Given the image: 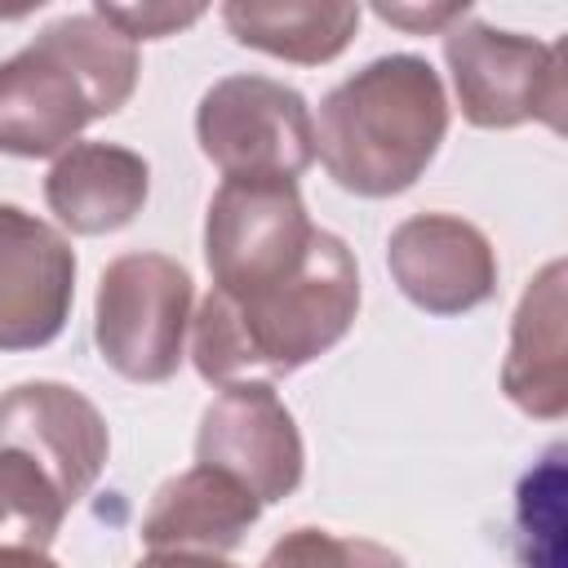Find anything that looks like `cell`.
I'll return each mask as SVG.
<instances>
[{
    "instance_id": "4fadbf2b",
    "label": "cell",
    "mask_w": 568,
    "mask_h": 568,
    "mask_svg": "<svg viewBox=\"0 0 568 568\" xmlns=\"http://www.w3.org/2000/svg\"><path fill=\"white\" fill-rule=\"evenodd\" d=\"M151 195V164L120 142H71L44 173V204L71 235L124 231Z\"/></svg>"
},
{
    "instance_id": "9c48e42d",
    "label": "cell",
    "mask_w": 568,
    "mask_h": 568,
    "mask_svg": "<svg viewBox=\"0 0 568 568\" xmlns=\"http://www.w3.org/2000/svg\"><path fill=\"white\" fill-rule=\"evenodd\" d=\"M75 302V248L44 217L0 204V351L49 346Z\"/></svg>"
},
{
    "instance_id": "6da1fadb",
    "label": "cell",
    "mask_w": 568,
    "mask_h": 568,
    "mask_svg": "<svg viewBox=\"0 0 568 568\" xmlns=\"http://www.w3.org/2000/svg\"><path fill=\"white\" fill-rule=\"evenodd\" d=\"M359 311V266L342 235L315 231L311 257L284 284L248 297L209 288L191 315V359L213 386L248 382L253 373L284 377L333 351Z\"/></svg>"
},
{
    "instance_id": "ac0fdd59",
    "label": "cell",
    "mask_w": 568,
    "mask_h": 568,
    "mask_svg": "<svg viewBox=\"0 0 568 568\" xmlns=\"http://www.w3.org/2000/svg\"><path fill=\"white\" fill-rule=\"evenodd\" d=\"M115 31H124L133 44L138 40H164L178 36L182 27L204 18V4H93Z\"/></svg>"
},
{
    "instance_id": "30bf717a",
    "label": "cell",
    "mask_w": 568,
    "mask_h": 568,
    "mask_svg": "<svg viewBox=\"0 0 568 568\" xmlns=\"http://www.w3.org/2000/svg\"><path fill=\"white\" fill-rule=\"evenodd\" d=\"M386 266L399 293L426 315H466L497 293V253L457 213L404 217L386 240Z\"/></svg>"
},
{
    "instance_id": "277c9868",
    "label": "cell",
    "mask_w": 568,
    "mask_h": 568,
    "mask_svg": "<svg viewBox=\"0 0 568 568\" xmlns=\"http://www.w3.org/2000/svg\"><path fill=\"white\" fill-rule=\"evenodd\" d=\"M195 284L169 253H120L93 297V342L102 359L142 386L169 382L186 359Z\"/></svg>"
},
{
    "instance_id": "9a60e30c",
    "label": "cell",
    "mask_w": 568,
    "mask_h": 568,
    "mask_svg": "<svg viewBox=\"0 0 568 568\" xmlns=\"http://www.w3.org/2000/svg\"><path fill=\"white\" fill-rule=\"evenodd\" d=\"M222 22L235 36V44L297 62L320 67L333 62L359 31V4H320V0H231L222 4Z\"/></svg>"
},
{
    "instance_id": "d6986e66",
    "label": "cell",
    "mask_w": 568,
    "mask_h": 568,
    "mask_svg": "<svg viewBox=\"0 0 568 568\" xmlns=\"http://www.w3.org/2000/svg\"><path fill=\"white\" fill-rule=\"evenodd\" d=\"M470 13V4L462 0V4H430V9H413V4H377V18H386V22H395V27H404V31H413V36H426V31H448L457 18H466Z\"/></svg>"
},
{
    "instance_id": "7c38bea8",
    "label": "cell",
    "mask_w": 568,
    "mask_h": 568,
    "mask_svg": "<svg viewBox=\"0 0 568 568\" xmlns=\"http://www.w3.org/2000/svg\"><path fill=\"white\" fill-rule=\"evenodd\" d=\"M564 280L568 266L564 257L546 262L510 320V346L501 364V390L506 399L541 422H559L568 413V302H564Z\"/></svg>"
},
{
    "instance_id": "52a82bcc",
    "label": "cell",
    "mask_w": 568,
    "mask_h": 568,
    "mask_svg": "<svg viewBox=\"0 0 568 568\" xmlns=\"http://www.w3.org/2000/svg\"><path fill=\"white\" fill-rule=\"evenodd\" d=\"M204 160L226 178L297 182L315 164V115L306 98L271 75H222L195 106Z\"/></svg>"
},
{
    "instance_id": "7a4b0ae2",
    "label": "cell",
    "mask_w": 568,
    "mask_h": 568,
    "mask_svg": "<svg viewBox=\"0 0 568 568\" xmlns=\"http://www.w3.org/2000/svg\"><path fill=\"white\" fill-rule=\"evenodd\" d=\"M448 133L439 71L417 53H386L324 93L315 155L324 173L364 200L408 191Z\"/></svg>"
},
{
    "instance_id": "ffe728a7",
    "label": "cell",
    "mask_w": 568,
    "mask_h": 568,
    "mask_svg": "<svg viewBox=\"0 0 568 568\" xmlns=\"http://www.w3.org/2000/svg\"><path fill=\"white\" fill-rule=\"evenodd\" d=\"M133 568H235L222 555H195V550H151Z\"/></svg>"
},
{
    "instance_id": "44dd1931",
    "label": "cell",
    "mask_w": 568,
    "mask_h": 568,
    "mask_svg": "<svg viewBox=\"0 0 568 568\" xmlns=\"http://www.w3.org/2000/svg\"><path fill=\"white\" fill-rule=\"evenodd\" d=\"M0 568H62L49 559V550H27V546H0Z\"/></svg>"
},
{
    "instance_id": "5bb4252c",
    "label": "cell",
    "mask_w": 568,
    "mask_h": 568,
    "mask_svg": "<svg viewBox=\"0 0 568 568\" xmlns=\"http://www.w3.org/2000/svg\"><path fill=\"white\" fill-rule=\"evenodd\" d=\"M262 501L213 466H191L164 479L142 515V541L151 550H195V555H226L244 541L257 524Z\"/></svg>"
},
{
    "instance_id": "8992f818",
    "label": "cell",
    "mask_w": 568,
    "mask_h": 568,
    "mask_svg": "<svg viewBox=\"0 0 568 568\" xmlns=\"http://www.w3.org/2000/svg\"><path fill=\"white\" fill-rule=\"evenodd\" d=\"M315 222L297 182L284 178H226L204 213V262L213 288L248 297L302 271L315 244Z\"/></svg>"
},
{
    "instance_id": "2e32d148",
    "label": "cell",
    "mask_w": 568,
    "mask_h": 568,
    "mask_svg": "<svg viewBox=\"0 0 568 568\" xmlns=\"http://www.w3.org/2000/svg\"><path fill=\"white\" fill-rule=\"evenodd\" d=\"M71 501L53 484V475L22 448L0 444V546L49 550L62 532Z\"/></svg>"
},
{
    "instance_id": "3957f363",
    "label": "cell",
    "mask_w": 568,
    "mask_h": 568,
    "mask_svg": "<svg viewBox=\"0 0 568 568\" xmlns=\"http://www.w3.org/2000/svg\"><path fill=\"white\" fill-rule=\"evenodd\" d=\"M138 44L102 13H67L0 62V151L62 155L93 120L115 115L138 89Z\"/></svg>"
},
{
    "instance_id": "e0dca14e",
    "label": "cell",
    "mask_w": 568,
    "mask_h": 568,
    "mask_svg": "<svg viewBox=\"0 0 568 568\" xmlns=\"http://www.w3.org/2000/svg\"><path fill=\"white\" fill-rule=\"evenodd\" d=\"M257 568H408V559L368 537H337L328 528L284 532Z\"/></svg>"
},
{
    "instance_id": "5b68a950",
    "label": "cell",
    "mask_w": 568,
    "mask_h": 568,
    "mask_svg": "<svg viewBox=\"0 0 568 568\" xmlns=\"http://www.w3.org/2000/svg\"><path fill=\"white\" fill-rule=\"evenodd\" d=\"M444 62L457 89V106L475 129H515L541 120L564 133V62L559 44L501 31L475 9L444 31Z\"/></svg>"
},
{
    "instance_id": "8fae6325",
    "label": "cell",
    "mask_w": 568,
    "mask_h": 568,
    "mask_svg": "<svg viewBox=\"0 0 568 568\" xmlns=\"http://www.w3.org/2000/svg\"><path fill=\"white\" fill-rule=\"evenodd\" d=\"M0 444L31 453L75 506L111 453L106 417L67 382H22L0 395Z\"/></svg>"
},
{
    "instance_id": "ba28073f",
    "label": "cell",
    "mask_w": 568,
    "mask_h": 568,
    "mask_svg": "<svg viewBox=\"0 0 568 568\" xmlns=\"http://www.w3.org/2000/svg\"><path fill=\"white\" fill-rule=\"evenodd\" d=\"M195 462L240 479L262 506L297 493L306 470L302 430L271 382H226L200 413Z\"/></svg>"
}]
</instances>
